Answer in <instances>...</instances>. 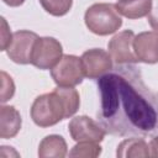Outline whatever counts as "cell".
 I'll return each instance as SVG.
<instances>
[{"instance_id": "obj_1", "label": "cell", "mask_w": 158, "mask_h": 158, "mask_svg": "<svg viewBox=\"0 0 158 158\" xmlns=\"http://www.w3.org/2000/svg\"><path fill=\"white\" fill-rule=\"evenodd\" d=\"M104 131L118 137H147L158 133V93L143 81L139 68L116 64L98 79Z\"/></svg>"}, {"instance_id": "obj_10", "label": "cell", "mask_w": 158, "mask_h": 158, "mask_svg": "<svg viewBox=\"0 0 158 158\" xmlns=\"http://www.w3.org/2000/svg\"><path fill=\"white\" fill-rule=\"evenodd\" d=\"M133 52L138 62H158V36L156 32H142L133 38Z\"/></svg>"}, {"instance_id": "obj_2", "label": "cell", "mask_w": 158, "mask_h": 158, "mask_svg": "<svg viewBox=\"0 0 158 158\" xmlns=\"http://www.w3.org/2000/svg\"><path fill=\"white\" fill-rule=\"evenodd\" d=\"M79 105V94L73 86H57L52 93L36 98L31 107V117L40 127L53 126L73 116Z\"/></svg>"}, {"instance_id": "obj_7", "label": "cell", "mask_w": 158, "mask_h": 158, "mask_svg": "<svg viewBox=\"0 0 158 158\" xmlns=\"http://www.w3.org/2000/svg\"><path fill=\"white\" fill-rule=\"evenodd\" d=\"M135 35L131 30L122 31L115 35L109 42V52L116 64H133L137 57L133 52Z\"/></svg>"}, {"instance_id": "obj_9", "label": "cell", "mask_w": 158, "mask_h": 158, "mask_svg": "<svg viewBox=\"0 0 158 158\" xmlns=\"http://www.w3.org/2000/svg\"><path fill=\"white\" fill-rule=\"evenodd\" d=\"M111 59V56L101 48H94L84 52L81 56V63L85 77L89 79L100 78L112 68Z\"/></svg>"}, {"instance_id": "obj_3", "label": "cell", "mask_w": 158, "mask_h": 158, "mask_svg": "<svg viewBox=\"0 0 158 158\" xmlns=\"http://www.w3.org/2000/svg\"><path fill=\"white\" fill-rule=\"evenodd\" d=\"M85 25L95 35L106 36L116 32L122 20L112 4H94L85 12Z\"/></svg>"}, {"instance_id": "obj_4", "label": "cell", "mask_w": 158, "mask_h": 158, "mask_svg": "<svg viewBox=\"0 0 158 158\" xmlns=\"http://www.w3.org/2000/svg\"><path fill=\"white\" fill-rule=\"evenodd\" d=\"M51 75L58 86H75L80 84L85 77L81 58L65 54L52 68Z\"/></svg>"}, {"instance_id": "obj_15", "label": "cell", "mask_w": 158, "mask_h": 158, "mask_svg": "<svg viewBox=\"0 0 158 158\" xmlns=\"http://www.w3.org/2000/svg\"><path fill=\"white\" fill-rule=\"evenodd\" d=\"M101 153V147L98 142L81 141L73 147L69 152L70 157H98Z\"/></svg>"}, {"instance_id": "obj_6", "label": "cell", "mask_w": 158, "mask_h": 158, "mask_svg": "<svg viewBox=\"0 0 158 158\" xmlns=\"http://www.w3.org/2000/svg\"><path fill=\"white\" fill-rule=\"evenodd\" d=\"M38 36L35 32L21 30L12 35L11 43L7 47V56L10 59L19 64L31 63L32 52Z\"/></svg>"}, {"instance_id": "obj_11", "label": "cell", "mask_w": 158, "mask_h": 158, "mask_svg": "<svg viewBox=\"0 0 158 158\" xmlns=\"http://www.w3.org/2000/svg\"><path fill=\"white\" fill-rule=\"evenodd\" d=\"M118 14L128 19L147 16L152 10V0H118L115 4Z\"/></svg>"}, {"instance_id": "obj_16", "label": "cell", "mask_w": 158, "mask_h": 158, "mask_svg": "<svg viewBox=\"0 0 158 158\" xmlns=\"http://www.w3.org/2000/svg\"><path fill=\"white\" fill-rule=\"evenodd\" d=\"M73 0H40L42 7L53 16H63L72 7Z\"/></svg>"}, {"instance_id": "obj_17", "label": "cell", "mask_w": 158, "mask_h": 158, "mask_svg": "<svg viewBox=\"0 0 158 158\" xmlns=\"http://www.w3.org/2000/svg\"><path fill=\"white\" fill-rule=\"evenodd\" d=\"M1 84H2V90H1V101L5 102L7 101L10 98H12L14 93H15V85L14 81L11 79V77H9L5 72H1Z\"/></svg>"}, {"instance_id": "obj_12", "label": "cell", "mask_w": 158, "mask_h": 158, "mask_svg": "<svg viewBox=\"0 0 158 158\" xmlns=\"http://www.w3.org/2000/svg\"><path fill=\"white\" fill-rule=\"evenodd\" d=\"M1 138H11L21 128V116L14 106H2L0 111Z\"/></svg>"}, {"instance_id": "obj_20", "label": "cell", "mask_w": 158, "mask_h": 158, "mask_svg": "<svg viewBox=\"0 0 158 158\" xmlns=\"http://www.w3.org/2000/svg\"><path fill=\"white\" fill-rule=\"evenodd\" d=\"M2 1L9 6H20L23 4L25 0H2Z\"/></svg>"}, {"instance_id": "obj_13", "label": "cell", "mask_w": 158, "mask_h": 158, "mask_svg": "<svg viewBox=\"0 0 158 158\" xmlns=\"http://www.w3.org/2000/svg\"><path fill=\"white\" fill-rule=\"evenodd\" d=\"M67 154V143L62 136L51 135L43 138L40 143L38 156L40 157H64Z\"/></svg>"}, {"instance_id": "obj_18", "label": "cell", "mask_w": 158, "mask_h": 158, "mask_svg": "<svg viewBox=\"0 0 158 158\" xmlns=\"http://www.w3.org/2000/svg\"><path fill=\"white\" fill-rule=\"evenodd\" d=\"M148 16V22L153 30V32H156L158 35V2L157 5L151 10V12L147 15Z\"/></svg>"}, {"instance_id": "obj_8", "label": "cell", "mask_w": 158, "mask_h": 158, "mask_svg": "<svg viewBox=\"0 0 158 158\" xmlns=\"http://www.w3.org/2000/svg\"><path fill=\"white\" fill-rule=\"evenodd\" d=\"M68 127L72 138L77 142L91 141L99 143L104 139L106 133L99 122L96 123L88 116H77L72 118Z\"/></svg>"}, {"instance_id": "obj_14", "label": "cell", "mask_w": 158, "mask_h": 158, "mask_svg": "<svg viewBox=\"0 0 158 158\" xmlns=\"http://www.w3.org/2000/svg\"><path fill=\"white\" fill-rule=\"evenodd\" d=\"M117 157H148L149 146L142 138H130L117 147Z\"/></svg>"}, {"instance_id": "obj_5", "label": "cell", "mask_w": 158, "mask_h": 158, "mask_svg": "<svg viewBox=\"0 0 158 158\" xmlns=\"http://www.w3.org/2000/svg\"><path fill=\"white\" fill-rule=\"evenodd\" d=\"M62 44L53 37H38L31 63L38 69H52L62 58Z\"/></svg>"}, {"instance_id": "obj_19", "label": "cell", "mask_w": 158, "mask_h": 158, "mask_svg": "<svg viewBox=\"0 0 158 158\" xmlns=\"http://www.w3.org/2000/svg\"><path fill=\"white\" fill-rule=\"evenodd\" d=\"M149 152H151V156L158 157V136H156L151 141V143H149Z\"/></svg>"}]
</instances>
